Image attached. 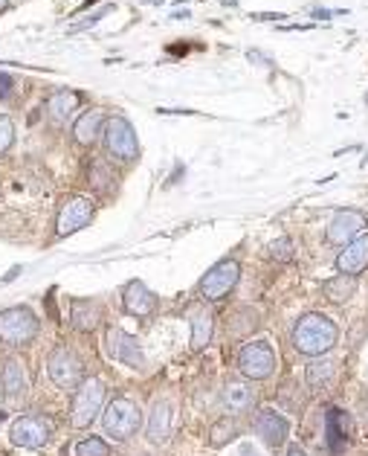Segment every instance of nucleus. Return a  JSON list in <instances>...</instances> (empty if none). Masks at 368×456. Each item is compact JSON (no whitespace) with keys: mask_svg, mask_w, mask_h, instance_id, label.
<instances>
[{"mask_svg":"<svg viewBox=\"0 0 368 456\" xmlns=\"http://www.w3.org/2000/svg\"><path fill=\"white\" fill-rule=\"evenodd\" d=\"M337 340H340L337 322L325 314H316V311L302 314L293 326V346L299 354H308V358H322V354L337 346Z\"/></svg>","mask_w":368,"mask_h":456,"instance_id":"f257e3e1","label":"nucleus"},{"mask_svg":"<svg viewBox=\"0 0 368 456\" xmlns=\"http://www.w3.org/2000/svg\"><path fill=\"white\" fill-rule=\"evenodd\" d=\"M108 389L99 378H84V381L76 387L73 395V407H70V425L76 430H84L93 425V419L102 413Z\"/></svg>","mask_w":368,"mask_h":456,"instance_id":"f03ea898","label":"nucleus"},{"mask_svg":"<svg viewBox=\"0 0 368 456\" xmlns=\"http://www.w3.org/2000/svg\"><path fill=\"white\" fill-rule=\"evenodd\" d=\"M102 425H105V433H108L110 439L128 442V439L137 436V430L142 425V413H140V407L131 402V398L119 395V398H114V402L105 407Z\"/></svg>","mask_w":368,"mask_h":456,"instance_id":"7ed1b4c3","label":"nucleus"},{"mask_svg":"<svg viewBox=\"0 0 368 456\" xmlns=\"http://www.w3.org/2000/svg\"><path fill=\"white\" fill-rule=\"evenodd\" d=\"M38 329H41L38 317L32 314V308L27 305L0 311V340H4L6 346H12V349L27 346V343L38 338Z\"/></svg>","mask_w":368,"mask_h":456,"instance_id":"20e7f679","label":"nucleus"},{"mask_svg":"<svg viewBox=\"0 0 368 456\" xmlns=\"http://www.w3.org/2000/svg\"><path fill=\"white\" fill-rule=\"evenodd\" d=\"M102 140H105L108 154L119 163H133L140 158L137 131H133V126L125 117H108L102 128Z\"/></svg>","mask_w":368,"mask_h":456,"instance_id":"39448f33","label":"nucleus"},{"mask_svg":"<svg viewBox=\"0 0 368 456\" xmlns=\"http://www.w3.org/2000/svg\"><path fill=\"white\" fill-rule=\"evenodd\" d=\"M52 433H55V425L47 416H20L12 421V428H9V439H12L18 448L38 451V448H47L52 442Z\"/></svg>","mask_w":368,"mask_h":456,"instance_id":"423d86ee","label":"nucleus"},{"mask_svg":"<svg viewBox=\"0 0 368 456\" xmlns=\"http://www.w3.org/2000/svg\"><path fill=\"white\" fill-rule=\"evenodd\" d=\"M47 372L55 387L61 389H76L84 381V363L70 346H55L47 358Z\"/></svg>","mask_w":368,"mask_h":456,"instance_id":"0eeeda50","label":"nucleus"},{"mask_svg":"<svg viewBox=\"0 0 368 456\" xmlns=\"http://www.w3.org/2000/svg\"><path fill=\"white\" fill-rule=\"evenodd\" d=\"M238 280H241V265L236 259H220L215 268H209L204 280H200V297H204L206 303H218V299H224L232 288L238 285Z\"/></svg>","mask_w":368,"mask_h":456,"instance_id":"6e6552de","label":"nucleus"},{"mask_svg":"<svg viewBox=\"0 0 368 456\" xmlns=\"http://www.w3.org/2000/svg\"><path fill=\"white\" fill-rule=\"evenodd\" d=\"M238 370L250 381H264L276 370V352L267 340H252L238 354Z\"/></svg>","mask_w":368,"mask_h":456,"instance_id":"1a4fd4ad","label":"nucleus"},{"mask_svg":"<svg viewBox=\"0 0 368 456\" xmlns=\"http://www.w3.org/2000/svg\"><path fill=\"white\" fill-rule=\"evenodd\" d=\"M96 207L91 198H82V195H70L59 209V218H55V236L64 239L70 232H79L93 221Z\"/></svg>","mask_w":368,"mask_h":456,"instance_id":"9d476101","label":"nucleus"},{"mask_svg":"<svg viewBox=\"0 0 368 456\" xmlns=\"http://www.w3.org/2000/svg\"><path fill=\"white\" fill-rule=\"evenodd\" d=\"M365 230H368V218L360 213V209H340V213L331 218L325 239H328V244L345 248V244H351L354 239L365 236Z\"/></svg>","mask_w":368,"mask_h":456,"instance_id":"9b49d317","label":"nucleus"},{"mask_svg":"<svg viewBox=\"0 0 368 456\" xmlns=\"http://www.w3.org/2000/svg\"><path fill=\"white\" fill-rule=\"evenodd\" d=\"M29 393V378H27V366L20 358H9L0 370V395L6 398L9 407H18Z\"/></svg>","mask_w":368,"mask_h":456,"instance_id":"f8f14e48","label":"nucleus"},{"mask_svg":"<svg viewBox=\"0 0 368 456\" xmlns=\"http://www.w3.org/2000/svg\"><path fill=\"white\" fill-rule=\"evenodd\" d=\"M108 352H110V358L131 366V370H145V354H142L140 340L128 335V331L108 329Z\"/></svg>","mask_w":368,"mask_h":456,"instance_id":"ddd939ff","label":"nucleus"},{"mask_svg":"<svg viewBox=\"0 0 368 456\" xmlns=\"http://www.w3.org/2000/svg\"><path fill=\"white\" fill-rule=\"evenodd\" d=\"M122 308L128 311L131 317H151L154 311H157V297L145 282L133 280L125 285V291H122Z\"/></svg>","mask_w":368,"mask_h":456,"instance_id":"4468645a","label":"nucleus"},{"mask_svg":"<svg viewBox=\"0 0 368 456\" xmlns=\"http://www.w3.org/2000/svg\"><path fill=\"white\" fill-rule=\"evenodd\" d=\"M186 317H188V322H192V349L195 352L206 349L212 335H215V317H212L209 305H204V303L188 305Z\"/></svg>","mask_w":368,"mask_h":456,"instance_id":"2eb2a0df","label":"nucleus"},{"mask_svg":"<svg viewBox=\"0 0 368 456\" xmlns=\"http://www.w3.org/2000/svg\"><path fill=\"white\" fill-rule=\"evenodd\" d=\"M255 433H259V439H264V444H270V448H282L287 442L290 425L276 410H261L259 419H255Z\"/></svg>","mask_w":368,"mask_h":456,"instance_id":"dca6fc26","label":"nucleus"},{"mask_svg":"<svg viewBox=\"0 0 368 456\" xmlns=\"http://www.w3.org/2000/svg\"><path fill=\"white\" fill-rule=\"evenodd\" d=\"M365 268H368V236H360L342 248V253L337 256V271L342 276H360Z\"/></svg>","mask_w":368,"mask_h":456,"instance_id":"f3484780","label":"nucleus"},{"mask_svg":"<svg viewBox=\"0 0 368 456\" xmlns=\"http://www.w3.org/2000/svg\"><path fill=\"white\" fill-rule=\"evenodd\" d=\"M105 110H99V108H91V110H84V114L73 122V140L79 142V146H93V142L102 137V128H105Z\"/></svg>","mask_w":368,"mask_h":456,"instance_id":"a211bd4d","label":"nucleus"},{"mask_svg":"<svg viewBox=\"0 0 368 456\" xmlns=\"http://www.w3.org/2000/svg\"><path fill=\"white\" fill-rule=\"evenodd\" d=\"M145 433H148V439L154 444H165V442H169V436H172V402H165V398L154 402Z\"/></svg>","mask_w":368,"mask_h":456,"instance_id":"6ab92c4d","label":"nucleus"},{"mask_svg":"<svg viewBox=\"0 0 368 456\" xmlns=\"http://www.w3.org/2000/svg\"><path fill=\"white\" fill-rule=\"evenodd\" d=\"M70 322L76 331H96L99 322H102V305L93 303V299H73Z\"/></svg>","mask_w":368,"mask_h":456,"instance_id":"aec40b11","label":"nucleus"},{"mask_svg":"<svg viewBox=\"0 0 368 456\" xmlns=\"http://www.w3.org/2000/svg\"><path fill=\"white\" fill-rule=\"evenodd\" d=\"M79 108H82V94L76 91H59L47 99V114L55 122H70Z\"/></svg>","mask_w":368,"mask_h":456,"instance_id":"412c9836","label":"nucleus"},{"mask_svg":"<svg viewBox=\"0 0 368 456\" xmlns=\"http://www.w3.org/2000/svg\"><path fill=\"white\" fill-rule=\"evenodd\" d=\"M255 404V398L250 393V387L247 384H241V381H229L224 387V407L229 410L232 416H241V413H250Z\"/></svg>","mask_w":368,"mask_h":456,"instance_id":"4be33fe9","label":"nucleus"},{"mask_svg":"<svg viewBox=\"0 0 368 456\" xmlns=\"http://www.w3.org/2000/svg\"><path fill=\"white\" fill-rule=\"evenodd\" d=\"M333 378H337V366L331 361H316L308 366V384L314 393H322V389H328L333 384Z\"/></svg>","mask_w":368,"mask_h":456,"instance_id":"5701e85b","label":"nucleus"},{"mask_svg":"<svg viewBox=\"0 0 368 456\" xmlns=\"http://www.w3.org/2000/svg\"><path fill=\"white\" fill-rule=\"evenodd\" d=\"M354 288H356V282H354V276H337V280H331V282H325V297L331 299V303H345L351 294H354Z\"/></svg>","mask_w":368,"mask_h":456,"instance_id":"b1692460","label":"nucleus"},{"mask_svg":"<svg viewBox=\"0 0 368 456\" xmlns=\"http://www.w3.org/2000/svg\"><path fill=\"white\" fill-rule=\"evenodd\" d=\"M76 456H110V444L99 436H87L76 444Z\"/></svg>","mask_w":368,"mask_h":456,"instance_id":"393cba45","label":"nucleus"},{"mask_svg":"<svg viewBox=\"0 0 368 456\" xmlns=\"http://www.w3.org/2000/svg\"><path fill=\"white\" fill-rule=\"evenodd\" d=\"M232 436H238V428L232 425V419H220L218 425L212 428V433H209V439H212V444H215V448H224V444Z\"/></svg>","mask_w":368,"mask_h":456,"instance_id":"a878e982","label":"nucleus"},{"mask_svg":"<svg viewBox=\"0 0 368 456\" xmlns=\"http://www.w3.org/2000/svg\"><path fill=\"white\" fill-rule=\"evenodd\" d=\"M15 142V122L6 114H0V154H6Z\"/></svg>","mask_w":368,"mask_h":456,"instance_id":"bb28decb","label":"nucleus"},{"mask_svg":"<svg viewBox=\"0 0 368 456\" xmlns=\"http://www.w3.org/2000/svg\"><path fill=\"white\" fill-rule=\"evenodd\" d=\"M267 250H270V256H273V259H282V262H290V259H293V244H290V239L273 241V244H270V248H267Z\"/></svg>","mask_w":368,"mask_h":456,"instance_id":"cd10ccee","label":"nucleus"},{"mask_svg":"<svg viewBox=\"0 0 368 456\" xmlns=\"http://www.w3.org/2000/svg\"><path fill=\"white\" fill-rule=\"evenodd\" d=\"M287 456H308L302 448H299V444H290V448H287Z\"/></svg>","mask_w":368,"mask_h":456,"instance_id":"c85d7f7f","label":"nucleus"},{"mask_svg":"<svg viewBox=\"0 0 368 456\" xmlns=\"http://www.w3.org/2000/svg\"><path fill=\"white\" fill-rule=\"evenodd\" d=\"M6 6H9V0H0V12H6Z\"/></svg>","mask_w":368,"mask_h":456,"instance_id":"c756f323","label":"nucleus"}]
</instances>
